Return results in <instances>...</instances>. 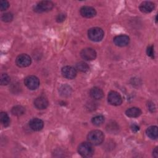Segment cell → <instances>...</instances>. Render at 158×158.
<instances>
[{
	"mask_svg": "<svg viewBox=\"0 0 158 158\" xmlns=\"http://www.w3.org/2000/svg\"><path fill=\"white\" fill-rule=\"evenodd\" d=\"M104 138V135L103 133L99 130H94L91 131L88 136L87 139L89 143H90L92 145L97 146L101 144Z\"/></svg>",
	"mask_w": 158,
	"mask_h": 158,
	"instance_id": "6da1fadb",
	"label": "cell"
},
{
	"mask_svg": "<svg viewBox=\"0 0 158 158\" xmlns=\"http://www.w3.org/2000/svg\"><path fill=\"white\" fill-rule=\"evenodd\" d=\"M93 145L89 142H83L80 144L78 147V153L84 157H91L94 154Z\"/></svg>",
	"mask_w": 158,
	"mask_h": 158,
	"instance_id": "7a4b0ae2",
	"label": "cell"
},
{
	"mask_svg": "<svg viewBox=\"0 0 158 158\" xmlns=\"http://www.w3.org/2000/svg\"><path fill=\"white\" fill-rule=\"evenodd\" d=\"M104 35L103 30L99 27L91 28L88 31V36L89 39L96 42L101 41L104 37Z\"/></svg>",
	"mask_w": 158,
	"mask_h": 158,
	"instance_id": "3957f363",
	"label": "cell"
},
{
	"mask_svg": "<svg viewBox=\"0 0 158 158\" xmlns=\"http://www.w3.org/2000/svg\"><path fill=\"white\" fill-rule=\"evenodd\" d=\"M54 7V4L49 1H42L34 6V11L37 13L46 12L51 10Z\"/></svg>",
	"mask_w": 158,
	"mask_h": 158,
	"instance_id": "277c9868",
	"label": "cell"
},
{
	"mask_svg": "<svg viewBox=\"0 0 158 158\" xmlns=\"http://www.w3.org/2000/svg\"><path fill=\"white\" fill-rule=\"evenodd\" d=\"M24 83L25 86L31 90L36 89L40 85V80L35 75H29L25 78Z\"/></svg>",
	"mask_w": 158,
	"mask_h": 158,
	"instance_id": "5b68a950",
	"label": "cell"
},
{
	"mask_svg": "<svg viewBox=\"0 0 158 158\" xmlns=\"http://www.w3.org/2000/svg\"><path fill=\"white\" fill-rule=\"evenodd\" d=\"M108 102L112 106H119L122 102V99L120 94L115 91H111L109 93L107 96Z\"/></svg>",
	"mask_w": 158,
	"mask_h": 158,
	"instance_id": "8992f818",
	"label": "cell"
},
{
	"mask_svg": "<svg viewBox=\"0 0 158 158\" xmlns=\"http://www.w3.org/2000/svg\"><path fill=\"white\" fill-rule=\"evenodd\" d=\"M15 63L20 67H26L31 64V59L28 54H22L17 57Z\"/></svg>",
	"mask_w": 158,
	"mask_h": 158,
	"instance_id": "52a82bcc",
	"label": "cell"
},
{
	"mask_svg": "<svg viewBox=\"0 0 158 158\" xmlns=\"http://www.w3.org/2000/svg\"><path fill=\"white\" fill-rule=\"evenodd\" d=\"M80 56L84 60H92L96 57V52L94 49L91 48H86L81 50Z\"/></svg>",
	"mask_w": 158,
	"mask_h": 158,
	"instance_id": "ba28073f",
	"label": "cell"
},
{
	"mask_svg": "<svg viewBox=\"0 0 158 158\" xmlns=\"http://www.w3.org/2000/svg\"><path fill=\"white\" fill-rule=\"evenodd\" d=\"M62 75L67 79H73L77 75V70L71 66H65L62 69Z\"/></svg>",
	"mask_w": 158,
	"mask_h": 158,
	"instance_id": "9c48e42d",
	"label": "cell"
},
{
	"mask_svg": "<svg viewBox=\"0 0 158 158\" xmlns=\"http://www.w3.org/2000/svg\"><path fill=\"white\" fill-rule=\"evenodd\" d=\"M130 42V38L125 35H120L116 36L114 38V43L116 46L123 47L128 44Z\"/></svg>",
	"mask_w": 158,
	"mask_h": 158,
	"instance_id": "30bf717a",
	"label": "cell"
},
{
	"mask_svg": "<svg viewBox=\"0 0 158 158\" xmlns=\"http://www.w3.org/2000/svg\"><path fill=\"white\" fill-rule=\"evenodd\" d=\"M80 14L82 17L85 18H91L96 15V10L90 6H83L80 10Z\"/></svg>",
	"mask_w": 158,
	"mask_h": 158,
	"instance_id": "8fae6325",
	"label": "cell"
},
{
	"mask_svg": "<svg viewBox=\"0 0 158 158\" xmlns=\"http://www.w3.org/2000/svg\"><path fill=\"white\" fill-rule=\"evenodd\" d=\"M49 104V102L48 99L43 96H39L35 99L34 101L35 106L40 110H43L46 109Z\"/></svg>",
	"mask_w": 158,
	"mask_h": 158,
	"instance_id": "7c38bea8",
	"label": "cell"
},
{
	"mask_svg": "<svg viewBox=\"0 0 158 158\" xmlns=\"http://www.w3.org/2000/svg\"><path fill=\"white\" fill-rule=\"evenodd\" d=\"M44 126V123L42 120L38 118H33L29 122V127L33 131H40Z\"/></svg>",
	"mask_w": 158,
	"mask_h": 158,
	"instance_id": "4fadbf2b",
	"label": "cell"
},
{
	"mask_svg": "<svg viewBox=\"0 0 158 158\" xmlns=\"http://www.w3.org/2000/svg\"><path fill=\"white\" fill-rule=\"evenodd\" d=\"M154 9V4L151 1H144L139 6V10L143 13H149Z\"/></svg>",
	"mask_w": 158,
	"mask_h": 158,
	"instance_id": "5bb4252c",
	"label": "cell"
},
{
	"mask_svg": "<svg viewBox=\"0 0 158 158\" xmlns=\"http://www.w3.org/2000/svg\"><path fill=\"white\" fill-rule=\"evenodd\" d=\"M90 96L94 99H101L104 96L102 90L98 87H93L89 91Z\"/></svg>",
	"mask_w": 158,
	"mask_h": 158,
	"instance_id": "9a60e30c",
	"label": "cell"
},
{
	"mask_svg": "<svg viewBox=\"0 0 158 158\" xmlns=\"http://www.w3.org/2000/svg\"><path fill=\"white\" fill-rule=\"evenodd\" d=\"M125 114L129 117H138L141 114V110L138 107H131L125 111Z\"/></svg>",
	"mask_w": 158,
	"mask_h": 158,
	"instance_id": "2e32d148",
	"label": "cell"
},
{
	"mask_svg": "<svg viewBox=\"0 0 158 158\" xmlns=\"http://www.w3.org/2000/svg\"><path fill=\"white\" fill-rule=\"evenodd\" d=\"M146 134L152 139H156L158 136V130L157 126H151L146 130Z\"/></svg>",
	"mask_w": 158,
	"mask_h": 158,
	"instance_id": "e0dca14e",
	"label": "cell"
},
{
	"mask_svg": "<svg viewBox=\"0 0 158 158\" xmlns=\"http://www.w3.org/2000/svg\"><path fill=\"white\" fill-rule=\"evenodd\" d=\"M11 112L14 115L20 116L25 113V108L22 106L17 105L12 107Z\"/></svg>",
	"mask_w": 158,
	"mask_h": 158,
	"instance_id": "ac0fdd59",
	"label": "cell"
},
{
	"mask_svg": "<svg viewBox=\"0 0 158 158\" xmlns=\"http://www.w3.org/2000/svg\"><path fill=\"white\" fill-rule=\"evenodd\" d=\"M59 91H60V95H62V96L66 97L70 95L72 93V88H70V86L67 85H64L60 88Z\"/></svg>",
	"mask_w": 158,
	"mask_h": 158,
	"instance_id": "d6986e66",
	"label": "cell"
},
{
	"mask_svg": "<svg viewBox=\"0 0 158 158\" xmlns=\"http://www.w3.org/2000/svg\"><path fill=\"white\" fill-rule=\"evenodd\" d=\"M1 122L4 127H7L10 123V118L6 112H2L0 114Z\"/></svg>",
	"mask_w": 158,
	"mask_h": 158,
	"instance_id": "ffe728a7",
	"label": "cell"
},
{
	"mask_svg": "<svg viewBox=\"0 0 158 158\" xmlns=\"http://www.w3.org/2000/svg\"><path fill=\"white\" fill-rule=\"evenodd\" d=\"M91 122L93 125H94L96 126H100L104 122V117L102 115H96L94 117H93Z\"/></svg>",
	"mask_w": 158,
	"mask_h": 158,
	"instance_id": "44dd1931",
	"label": "cell"
},
{
	"mask_svg": "<svg viewBox=\"0 0 158 158\" xmlns=\"http://www.w3.org/2000/svg\"><path fill=\"white\" fill-rule=\"evenodd\" d=\"M81 72H86L89 70V66L84 62H80L76 64V69Z\"/></svg>",
	"mask_w": 158,
	"mask_h": 158,
	"instance_id": "7402d4cb",
	"label": "cell"
},
{
	"mask_svg": "<svg viewBox=\"0 0 158 158\" xmlns=\"http://www.w3.org/2000/svg\"><path fill=\"white\" fill-rule=\"evenodd\" d=\"M10 82V77L7 73H2L1 75V85H7Z\"/></svg>",
	"mask_w": 158,
	"mask_h": 158,
	"instance_id": "603a6c76",
	"label": "cell"
},
{
	"mask_svg": "<svg viewBox=\"0 0 158 158\" xmlns=\"http://www.w3.org/2000/svg\"><path fill=\"white\" fill-rule=\"evenodd\" d=\"M13 19V15L10 12L4 13L1 16V20L4 22H9Z\"/></svg>",
	"mask_w": 158,
	"mask_h": 158,
	"instance_id": "cb8c5ba5",
	"label": "cell"
},
{
	"mask_svg": "<svg viewBox=\"0 0 158 158\" xmlns=\"http://www.w3.org/2000/svg\"><path fill=\"white\" fill-rule=\"evenodd\" d=\"M9 7V3L8 2V1H4V0L1 1V4H0L1 10H2V11L6 10V9H8Z\"/></svg>",
	"mask_w": 158,
	"mask_h": 158,
	"instance_id": "d4e9b609",
	"label": "cell"
},
{
	"mask_svg": "<svg viewBox=\"0 0 158 158\" xmlns=\"http://www.w3.org/2000/svg\"><path fill=\"white\" fill-rule=\"evenodd\" d=\"M146 53H147V55H148V56L151 57V58H154V46H153V45L149 46L147 48Z\"/></svg>",
	"mask_w": 158,
	"mask_h": 158,
	"instance_id": "484cf974",
	"label": "cell"
},
{
	"mask_svg": "<svg viewBox=\"0 0 158 158\" xmlns=\"http://www.w3.org/2000/svg\"><path fill=\"white\" fill-rule=\"evenodd\" d=\"M65 19V15L64 14H59L56 17V21L57 22H62Z\"/></svg>",
	"mask_w": 158,
	"mask_h": 158,
	"instance_id": "4316f807",
	"label": "cell"
},
{
	"mask_svg": "<svg viewBox=\"0 0 158 158\" xmlns=\"http://www.w3.org/2000/svg\"><path fill=\"white\" fill-rule=\"evenodd\" d=\"M131 128L132 131H134V132H136V131H138L139 130V127H138V126H137V125H135V124L132 125H131Z\"/></svg>",
	"mask_w": 158,
	"mask_h": 158,
	"instance_id": "83f0119b",
	"label": "cell"
},
{
	"mask_svg": "<svg viewBox=\"0 0 158 158\" xmlns=\"http://www.w3.org/2000/svg\"><path fill=\"white\" fill-rule=\"evenodd\" d=\"M148 108H149V109L150 110V111L153 112V111L154 110L155 107H154V105L153 104L152 102H149V104H148Z\"/></svg>",
	"mask_w": 158,
	"mask_h": 158,
	"instance_id": "f1b7e54d",
	"label": "cell"
},
{
	"mask_svg": "<svg viewBox=\"0 0 158 158\" xmlns=\"http://www.w3.org/2000/svg\"><path fill=\"white\" fill-rule=\"evenodd\" d=\"M152 156L154 157H156V158H157V157H158V151H157V147H156L155 149H154V150L153 151V152H152Z\"/></svg>",
	"mask_w": 158,
	"mask_h": 158,
	"instance_id": "f546056e",
	"label": "cell"
}]
</instances>
